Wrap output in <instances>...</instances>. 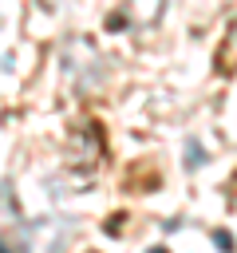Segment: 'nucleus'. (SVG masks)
I'll return each instance as SVG.
<instances>
[{"label": "nucleus", "mask_w": 237, "mask_h": 253, "mask_svg": "<svg viewBox=\"0 0 237 253\" xmlns=\"http://www.w3.org/2000/svg\"><path fill=\"white\" fill-rule=\"evenodd\" d=\"M40 4H43V8H47V12H59V8H63V4H67V0H40Z\"/></svg>", "instance_id": "obj_6"}, {"label": "nucleus", "mask_w": 237, "mask_h": 253, "mask_svg": "<svg viewBox=\"0 0 237 253\" xmlns=\"http://www.w3.org/2000/svg\"><path fill=\"white\" fill-rule=\"evenodd\" d=\"M205 162V154H201V146L198 142H186V170H198Z\"/></svg>", "instance_id": "obj_4"}, {"label": "nucleus", "mask_w": 237, "mask_h": 253, "mask_svg": "<svg viewBox=\"0 0 237 253\" xmlns=\"http://www.w3.org/2000/svg\"><path fill=\"white\" fill-rule=\"evenodd\" d=\"M213 241H217V245H221V249H229V245H233V237H229V233H221V229H217V233H213Z\"/></svg>", "instance_id": "obj_5"}, {"label": "nucleus", "mask_w": 237, "mask_h": 253, "mask_svg": "<svg viewBox=\"0 0 237 253\" xmlns=\"http://www.w3.org/2000/svg\"><path fill=\"white\" fill-rule=\"evenodd\" d=\"M67 146H71V158H67L71 170L91 174L99 166V134H95V126H75L71 138H67Z\"/></svg>", "instance_id": "obj_2"}, {"label": "nucleus", "mask_w": 237, "mask_h": 253, "mask_svg": "<svg viewBox=\"0 0 237 253\" xmlns=\"http://www.w3.org/2000/svg\"><path fill=\"white\" fill-rule=\"evenodd\" d=\"M63 75L71 79V87L75 91H95L103 79H107V71H103V59H99V51H95V43L91 40H83V36H75L67 47H63Z\"/></svg>", "instance_id": "obj_1"}, {"label": "nucleus", "mask_w": 237, "mask_h": 253, "mask_svg": "<svg viewBox=\"0 0 237 253\" xmlns=\"http://www.w3.org/2000/svg\"><path fill=\"white\" fill-rule=\"evenodd\" d=\"M162 12H166V0H126L122 4L126 24H134V28H154L162 20Z\"/></svg>", "instance_id": "obj_3"}]
</instances>
